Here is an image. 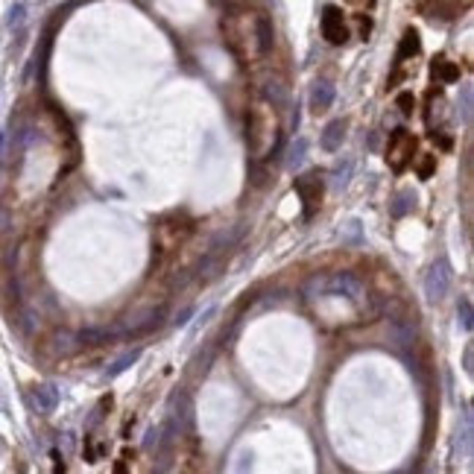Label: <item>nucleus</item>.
I'll use <instances>...</instances> for the list:
<instances>
[{
  "instance_id": "nucleus-1",
  "label": "nucleus",
  "mask_w": 474,
  "mask_h": 474,
  "mask_svg": "<svg viewBox=\"0 0 474 474\" xmlns=\"http://www.w3.org/2000/svg\"><path fill=\"white\" fill-rule=\"evenodd\" d=\"M223 30L241 59H258L272 47V24L261 12H237L223 21Z\"/></svg>"
},
{
  "instance_id": "nucleus-2",
  "label": "nucleus",
  "mask_w": 474,
  "mask_h": 474,
  "mask_svg": "<svg viewBox=\"0 0 474 474\" xmlns=\"http://www.w3.org/2000/svg\"><path fill=\"white\" fill-rule=\"evenodd\" d=\"M272 109L275 106L264 103V106L255 109L252 117H249V135L246 138H249V150L258 158L269 155L275 150V141H279V121H275Z\"/></svg>"
},
{
  "instance_id": "nucleus-3",
  "label": "nucleus",
  "mask_w": 474,
  "mask_h": 474,
  "mask_svg": "<svg viewBox=\"0 0 474 474\" xmlns=\"http://www.w3.org/2000/svg\"><path fill=\"white\" fill-rule=\"evenodd\" d=\"M451 279H454V272H451V264L445 258H439L437 264L430 267V272L425 275V299L427 302H442L448 290H451Z\"/></svg>"
},
{
  "instance_id": "nucleus-4",
  "label": "nucleus",
  "mask_w": 474,
  "mask_h": 474,
  "mask_svg": "<svg viewBox=\"0 0 474 474\" xmlns=\"http://www.w3.org/2000/svg\"><path fill=\"white\" fill-rule=\"evenodd\" d=\"M413 152H416V141H413V135H410L407 129L392 132L389 150H387V164H389L395 173H401V170L413 162Z\"/></svg>"
},
{
  "instance_id": "nucleus-5",
  "label": "nucleus",
  "mask_w": 474,
  "mask_h": 474,
  "mask_svg": "<svg viewBox=\"0 0 474 474\" xmlns=\"http://www.w3.org/2000/svg\"><path fill=\"white\" fill-rule=\"evenodd\" d=\"M322 35H325V42H331V44H343L348 38L343 12L337 6H325V12H322Z\"/></svg>"
},
{
  "instance_id": "nucleus-6",
  "label": "nucleus",
  "mask_w": 474,
  "mask_h": 474,
  "mask_svg": "<svg viewBox=\"0 0 474 474\" xmlns=\"http://www.w3.org/2000/svg\"><path fill=\"white\" fill-rule=\"evenodd\" d=\"M296 190H299L302 202H305V214L313 217L316 205H320V200H322V182H320V176H302V179H296Z\"/></svg>"
},
{
  "instance_id": "nucleus-7",
  "label": "nucleus",
  "mask_w": 474,
  "mask_h": 474,
  "mask_svg": "<svg viewBox=\"0 0 474 474\" xmlns=\"http://www.w3.org/2000/svg\"><path fill=\"white\" fill-rule=\"evenodd\" d=\"M416 320H407V316H401V320H392L389 322V337L399 343V348H410L413 343H416Z\"/></svg>"
},
{
  "instance_id": "nucleus-8",
  "label": "nucleus",
  "mask_w": 474,
  "mask_h": 474,
  "mask_svg": "<svg viewBox=\"0 0 474 474\" xmlns=\"http://www.w3.org/2000/svg\"><path fill=\"white\" fill-rule=\"evenodd\" d=\"M334 97H337V88H334L328 79H322V83H313V91H310V109H313V111H325V109H331Z\"/></svg>"
},
{
  "instance_id": "nucleus-9",
  "label": "nucleus",
  "mask_w": 474,
  "mask_h": 474,
  "mask_svg": "<svg viewBox=\"0 0 474 474\" xmlns=\"http://www.w3.org/2000/svg\"><path fill=\"white\" fill-rule=\"evenodd\" d=\"M343 138H346V123H343V121H331V123L325 126L322 138H320V144H322L325 152H337V150L343 147Z\"/></svg>"
},
{
  "instance_id": "nucleus-10",
  "label": "nucleus",
  "mask_w": 474,
  "mask_h": 474,
  "mask_svg": "<svg viewBox=\"0 0 474 474\" xmlns=\"http://www.w3.org/2000/svg\"><path fill=\"white\" fill-rule=\"evenodd\" d=\"M32 401L38 404V410H42V413H53L59 407V392H56V387L42 384V387L32 389Z\"/></svg>"
},
{
  "instance_id": "nucleus-11",
  "label": "nucleus",
  "mask_w": 474,
  "mask_h": 474,
  "mask_svg": "<svg viewBox=\"0 0 474 474\" xmlns=\"http://www.w3.org/2000/svg\"><path fill=\"white\" fill-rule=\"evenodd\" d=\"M305 158H308V138H296V141L290 144L287 150V170H299L305 164Z\"/></svg>"
},
{
  "instance_id": "nucleus-12",
  "label": "nucleus",
  "mask_w": 474,
  "mask_h": 474,
  "mask_svg": "<svg viewBox=\"0 0 474 474\" xmlns=\"http://www.w3.org/2000/svg\"><path fill=\"white\" fill-rule=\"evenodd\" d=\"M117 328H85L79 331V343L83 346H97V343H106L109 337H114Z\"/></svg>"
},
{
  "instance_id": "nucleus-13",
  "label": "nucleus",
  "mask_w": 474,
  "mask_h": 474,
  "mask_svg": "<svg viewBox=\"0 0 474 474\" xmlns=\"http://www.w3.org/2000/svg\"><path fill=\"white\" fill-rule=\"evenodd\" d=\"M433 76H439L442 83H457L460 79V68L448 62V59H439V62H433Z\"/></svg>"
},
{
  "instance_id": "nucleus-14",
  "label": "nucleus",
  "mask_w": 474,
  "mask_h": 474,
  "mask_svg": "<svg viewBox=\"0 0 474 474\" xmlns=\"http://www.w3.org/2000/svg\"><path fill=\"white\" fill-rule=\"evenodd\" d=\"M419 47H422L419 32H416V30H407V32H404V38H401V44H399V59H410V56H416V53H419Z\"/></svg>"
},
{
  "instance_id": "nucleus-15",
  "label": "nucleus",
  "mask_w": 474,
  "mask_h": 474,
  "mask_svg": "<svg viewBox=\"0 0 474 474\" xmlns=\"http://www.w3.org/2000/svg\"><path fill=\"white\" fill-rule=\"evenodd\" d=\"M457 320H460V328L466 334H471V328H474V310H471V299H466V296L457 305Z\"/></svg>"
},
{
  "instance_id": "nucleus-16",
  "label": "nucleus",
  "mask_w": 474,
  "mask_h": 474,
  "mask_svg": "<svg viewBox=\"0 0 474 474\" xmlns=\"http://www.w3.org/2000/svg\"><path fill=\"white\" fill-rule=\"evenodd\" d=\"M413 205H416V193H410V190L399 193V196H395V202H392V217H404Z\"/></svg>"
},
{
  "instance_id": "nucleus-17",
  "label": "nucleus",
  "mask_w": 474,
  "mask_h": 474,
  "mask_svg": "<svg viewBox=\"0 0 474 474\" xmlns=\"http://www.w3.org/2000/svg\"><path fill=\"white\" fill-rule=\"evenodd\" d=\"M460 121L468 126L471 123V85H463L460 88Z\"/></svg>"
},
{
  "instance_id": "nucleus-18",
  "label": "nucleus",
  "mask_w": 474,
  "mask_h": 474,
  "mask_svg": "<svg viewBox=\"0 0 474 474\" xmlns=\"http://www.w3.org/2000/svg\"><path fill=\"white\" fill-rule=\"evenodd\" d=\"M138 358H141V348H135V351H129V354H123V358L121 360H117L111 369H109V378H117V375H121V372H126Z\"/></svg>"
},
{
  "instance_id": "nucleus-19",
  "label": "nucleus",
  "mask_w": 474,
  "mask_h": 474,
  "mask_svg": "<svg viewBox=\"0 0 474 474\" xmlns=\"http://www.w3.org/2000/svg\"><path fill=\"white\" fill-rule=\"evenodd\" d=\"M267 100L272 106H284L287 103V88L281 83H267Z\"/></svg>"
},
{
  "instance_id": "nucleus-20",
  "label": "nucleus",
  "mask_w": 474,
  "mask_h": 474,
  "mask_svg": "<svg viewBox=\"0 0 474 474\" xmlns=\"http://www.w3.org/2000/svg\"><path fill=\"white\" fill-rule=\"evenodd\" d=\"M433 6H437L439 18H454L460 12V0H433Z\"/></svg>"
},
{
  "instance_id": "nucleus-21",
  "label": "nucleus",
  "mask_w": 474,
  "mask_h": 474,
  "mask_svg": "<svg viewBox=\"0 0 474 474\" xmlns=\"http://www.w3.org/2000/svg\"><path fill=\"white\" fill-rule=\"evenodd\" d=\"M351 162H346V167H337V173H334V188L337 190H343L346 185H348V176H351Z\"/></svg>"
},
{
  "instance_id": "nucleus-22",
  "label": "nucleus",
  "mask_w": 474,
  "mask_h": 474,
  "mask_svg": "<svg viewBox=\"0 0 474 474\" xmlns=\"http://www.w3.org/2000/svg\"><path fill=\"white\" fill-rule=\"evenodd\" d=\"M433 167H437V155H422V162H419V176H422V179H430Z\"/></svg>"
},
{
  "instance_id": "nucleus-23",
  "label": "nucleus",
  "mask_w": 474,
  "mask_h": 474,
  "mask_svg": "<svg viewBox=\"0 0 474 474\" xmlns=\"http://www.w3.org/2000/svg\"><path fill=\"white\" fill-rule=\"evenodd\" d=\"M24 15H27L24 4H15L12 12H9V27H12V30H15V27H21V24H24Z\"/></svg>"
},
{
  "instance_id": "nucleus-24",
  "label": "nucleus",
  "mask_w": 474,
  "mask_h": 474,
  "mask_svg": "<svg viewBox=\"0 0 474 474\" xmlns=\"http://www.w3.org/2000/svg\"><path fill=\"white\" fill-rule=\"evenodd\" d=\"M399 109H401L404 114H413V109H416V100H413L410 91H407V94H399Z\"/></svg>"
},
{
  "instance_id": "nucleus-25",
  "label": "nucleus",
  "mask_w": 474,
  "mask_h": 474,
  "mask_svg": "<svg viewBox=\"0 0 474 474\" xmlns=\"http://www.w3.org/2000/svg\"><path fill=\"white\" fill-rule=\"evenodd\" d=\"M463 369H466L468 375L474 372V348H471V346H468V348H466V354H463Z\"/></svg>"
},
{
  "instance_id": "nucleus-26",
  "label": "nucleus",
  "mask_w": 474,
  "mask_h": 474,
  "mask_svg": "<svg viewBox=\"0 0 474 474\" xmlns=\"http://www.w3.org/2000/svg\"><path fill=\"white\" fill-rule=\"evenodd\" d=\"M0 150H4V132H0Z\"/></svg>"
}]
</instances>
